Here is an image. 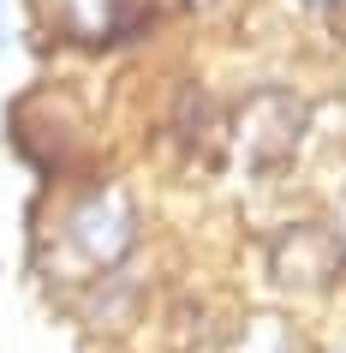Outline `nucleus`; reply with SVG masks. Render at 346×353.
<instances>
[{
	"mask_svg": "<svg viewBox=\"0 0 346 353\" xmlns=\"http://www.w3.org/2000/svg\"><path fill=\"white\" fill-rule=\"evenodd\" d=\"M340 228H346V192H340Z\"/></svg>",
	"mask_w": 346,
	"mask_h": 353,
	"instance_id": "obj_8",
	"label": "nucleus"
},
{
	"mask_svg": "<svg viewBox=\"0 0 346 353\" xmlns=\"http://www.w3.org/2000/svg\"><path fill=\"white\" fill-rule=\"evenodd\" d=\"M305 132H310V108L292 90H251L227 114V150L239 168H257V174L287 168L292 150L305 144Z\"/></svg>",
	"mask_w": 346,
	"mask_h": 353,
	"instance_id": "obj_2",
	"label": "nucleus"
},
{
	"mask_svg": "<svg viewBox=\"0 0 346 353\" xmlns=\"http://www.w3.org/2000/svg\"><path fill=\"white\" fill-rule=\"evenodd\" d=\"M126 0H60V24H66V37L78 42H108L126 30Z\"/></svg>",
	"mask_w": 346,
	"mask_h": 353,
	"instance_id": "obj_4",
	"label": "nucleus"
},
{
	"mask_svg": "<svg viewBox=\"0 0 346 353\" xmlns=\"http://www.w3.org/2000/svg\"><path fill=\"white\" fill-rule=\"evenodd\" d=\"M323 12H328V30H334V37L346 42V0H328Z\"/></svg>",
	"mask_w": 346,
	"mask_h": 353,
	"instance_id": "obj_7",
	"label": "nucleus"
},
{
	"mask_svg": "<svg viewBox=\"0 0 346 353\" xmlns=\"http://www.w3.org/2000/svg\"><path fill=\"white\" fill-rule=\"evenodd\" d=\"M305 6H328V0H305Z\"/></svg>",
	"mask_w": 346,
	"mask_h": 353,
	"instance_id": "obj_9",
	"label": "nucleus"
},
{
	"mask_svg": "<svg viewBox=\"0 0 346 353\" xmlns=\"http://www.w3.org/2000/svg\"><path fill=\"white\" fill-rule=\"evenodd\" d=\"M263 263L287 294H328L346 276V234L328 222H287L269 234Z\"/></svg>",
	"mask_w": 346,
	"mask_h": 353,
	"instance_id": "obj_3",
	"label": "nucleus"
},
{
	"mask_svg": "<svg viewBox=\"0 0 346 353\" xmlns=\"http://www.w3.org/2000/svg\"><path fill=\"white\" fill-rule=\"evenodd\" d=\"M131 245H138V204H131L126 186H113V180H96L84 186L66 204L60 228L42 240V276L48 281H78V288H90V281L113 276L120 263L131 258Z\"/></svg>",
	"mask_w": 346,
	"mask_h": 353,
	"instance_id": "obj_1",
	"label": "nucleus"
},
{
	"mask_svg": "<svg viewBox=\"0 0 346 353\" xmlns=\"http://www.w3.org/2000/svg\"><path fill=\"white\" fill-rule=\"evenodd\" d=\"M19 30H24V6L19 0H0V48H12Z\"/></svg>",
	"mask_w": 346,
	"mask_h": 353,
	"instance_id": "obj_6",
	"label": "nucleus"
},
{
	"mask_svg": "<svg viewBox=\"0 0 346 353\" xmlns=\"http://www.w3.org/2000/svg\"><path fill=\"white\" fill-rule=\"evenodd\" d=\"M292 347V330L287 323H281V317H251V323H245V341H239V353H287Z\"/></svg>",
	"mask_w": 346,
	"mask_h": 353,
	"instance_id": "obj_5",
	"label": "nucleus"
}]
</instances>
